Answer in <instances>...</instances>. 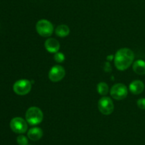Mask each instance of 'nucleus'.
I'll return each mask as SVG.
<instances>
[{
	"label": "nucleus",
	"instance_id": "7ed1b4c3",
	"mask_svg": "<svg viewBox=\"0 0 145 145\" xmlns=\"http://www.w3.org/2000/svg\"><path fill=\"white\" fill-rule=\"evenodd\" d=\"M35 27L38 34L42 37H49L53 33V25L47 19L39 20L37 22Z\"/></svg>",
	"mask_w": 145,
	"mask_h": 145
},
{
	"label": "nucleus",
	"instance_id": "f8f14e48",
	"mask_svg": "<svg viewBox=\"0 0 145 145\" xmlns=\"http://www.w3.org/2000/svg\"><path fill=\"white\" fill-rule=\"evenodd\" d=\"M133 69L135 73L138 75L145 74V61L143 60H137L135 61L133 65Z\"/></svg>",
	"mask_w": 145,
	"mask_h": 145
},
{
	"label": "nucleus",
	"instance_id": "6e6552de",
	"mask_svg": "<svg viewBox=\"0 0 145 145\" xmlns=\"http://www.w3.org/2000/svg\"><path fill=\"white\" fill-rule=\"evenodd\" d=\"M65 75V70L62 66L59 65H54L49 71L48 77L52 82H59L64 78Z\"/></svg>",
	"mask_w": 145,
	"mask_h": 145
},
{
	"label": "nucleus",
	"instance_id": "2eb2a0df",
	"mask_svg": "<svg viewBox=\"0 0 145 145\" xmlns=\"http://www.w3.org/2000/svg\"><path fill=\"white\" fill-rule=\"evenodd\" d=\"M17 143L19 145H28V138L24 135H19L18 136L16 139Z\"/></svg>",
	"mask_w": 145,
	"mask_h": 145
},
{
	"label": "nucleus",
	"instance_id": "423d86ee",
	"mask_svg": "<svg viewBox=\"0 0 145 145\" xmlns=\"http://www.w3.org/2000/svg\"><path fill=\"white\" fill-rule=\"evenodd\" d=\"M128 90L126 85L123 83L115 84L110 89V95L117 100H121L127 96Z\"/></svg>",
	"mask_w": 145,
	"mask_h": 145
},
{
	"label": "nucleus",
	"instance_id": "1a4fd4ad",
	"mask_svg": "<svg viewBox=\"0 0 145 145\" xmlns=\"http://www.w3.org/2000/svg\"><path fill=\"white\" fill-rule=\"evenodd\" d=\"M45 48L48 52L52 53H56L60 48V45L57 40L55 38H48L45 42Z\"/></svg>",
	"mask_w": 145,
	"mask_h": 145
},
{
	"label": "nucleus",
	"instance_id": "f257e3e1",
	"mask_svg": "<svg viewBox=\"0 0 145 145\" xmlns=\"http://www.w3.org/2000/svg\"><path fill=\"white\" fill-rule=\"evenodd\" d=\"M134 58L135 54L131 49L127 48H120L115 55V66L119 71H125L132 65Z\"/></svg>",
	"mask_w": 145,
	"mask_h": 145
},
{
	"label": "nucleus",
	"instance_id": "39448f33",
	"mask_svg": "<svg viewBox=\"0 0 145 145\" xmlns=\"http://www.w3.org/2000/svg\"><path fill=\"white\" fill-rule=\"evenodd\" d=\"M10 127L14 132L17 134H24L28 129L27 121L23 118L16 117L13 118L10 122Z\"/></svg>",
	"mask_w": 145,
	"mask_h": 145
},
{
	"label": "nucleus",
	"instance_id": "a211bd4d",
	"mask_svg": "<svg viewBox=\"0 0 145 145\" xmlns=\"http://www.w3.org/2000/svg\"><path fill=\"white\" fill-rule=\"evenodd\" d=\"M103 69L106 72H110L111 71V65H110V63L109 62H106L104 64V67H103Z\"/></svg>",
	"mask_w": 145,
	"mask_h": 145
},
{
	"label": "nucleus",
	"instance_id": "f03ea898",
	"mask_svg": "<svg viewBox=\"0 0 145 145\" xmlns=\"http://www.w3.org/2000/svg\"><path fill=\"white\" fill-rule=\"evenodd\" d=\"M25 119L31 125H37L43 119V113L40 108L37 107H31L27 109Z\"/></svg>",
	"mask_w": 145,
	"mask_h": 145
},
{
	"label": "nucleus",
	"instance_id": "ddd939ff",
	"mask_svg": "<svg viewBox=\"0 0 145 145\" xmlns=\"http://www.w3.org/2000/svg\"><path fill=\"white\" fill-rule=\"evenodd\" d=\"M70 32L69 27L65 24L59 25L55 29V34L59 37H66L68 36Z\"/></svg>",
	"mask_w": 145,
	"mask_h": 145
},
{
	"label": "nucleus",
	"instance_id": "0eeeda50",
	"mask_svg": "<svg viewBox=\"0 0 145 145\" xmlns=\"http://www.w3.org/2000/svg\"><path fill=\"white\" fill-rule=\"evenodd\" d=\"M98 107L99 111L105 115H108L113 113L114 110V104L108 97H103L98 102Z\"/></svg>",
	"mask_w": 145,
	"mask_h": 145
},
{
	"label": "nucleus",
	"instance_id": "20e7f679",
	"mask_svg": "<svg viewBox=\"0 0 145 145\" xmlns=\"http://www.w3.org/2000/svg\"><path fill=\"white\" fill-rule=\"evenodd\" d=\"M32 83L28 80H19L14 84L13 89L15 93L18 95H25L31 91Z\"/></svg>",
	"mask_w": 145,
	"mask_h": 145
},
{
	"label": "nucleus",
	"instance_id": "f3484780",
	"mask_svg": "<svg viewBox=\"0 0 145 145\" xmlns=\"http://www.w3.org/2000/svg\"><path fill=\"white\" fill-rule=\"evenodd\" d=\"M137 105L139 108L142 109H145V98H140L137 100Z\"/></svg>",
	"mask_w": 145,
	"mask_h": 145
},
{
	"label": "nucleus",
	"instance_id": "6ab92c4d",
	"mask_svg": "<svg viewBox=\"0 0 145 145\" xmlns=\"http://www.w3.org/2000/svg\"><path fill=\"white\" fill-rule=\"evenodd\" d=\"M113 55H110L107 57V59L108 60V61H111V60H113Z\"/></svg>",
	"mask_w": 145,
	"mask_h": 145
},
{
	"label": "nucleus",
	"instance_id": "dca6fc26",
	"mask_svg": "<svg viewBox=\"0 0 145 145\" xmlns=\"http://www.w3.org/2000/svg\"><path fill=\"white\" fill-rule=\"evenodd\" d=\"M54 60L57 63H62L65 60V56L62 53L57 52L54 55Z\"/></svg>",
	"mask_w": 145,
	"mask_h": 145
},
{
	"label": "nucleus",
	"instance_id": "aec40b11",
	"mask_svg": "<svg viewBox=\"0 0 145 145\" xmlns=\"http://www.w3.org/2000/svg\"></svg>",
	"mask_w": 145,
	"mask_h": 145
},
{
	"label": "nucleus",
	"instance_id": "9b49d317",
	"mask_svg": "<svg viewBox=\"0 0 145 145\" xmlns=\"http://www.w3.org/2000/svg\"><path fill=\"white\" fill-rule=\"evenodd\" d=\"M43 135V132L40 127L31 128L28 132V137L32 141H38L41 139Z\"/></svg>",
	"mask_w": 145,
	"mask_h": 145
},
{
	"label": "nucleus",
	"instance_id": "4468645a",
	"mask_svg": "<svg viewBox=\"0 0 145 145\" xmlns=\"http://www.w3.org/2000/svg\"><path fill=\"white\" fill-rule=\"evenodd\" d=\"M96 89H97L98 92L101 95H106L109 90L108 85L105 82H99L97 85Z\"/></svg>",
	"mask_w": 145,
	"mask_h": 145
},
{
	"label": "nucleus",
	"instance_id": "9d476101",
	"mask_svg": "<svg viewBox=\"0 0 145 145\" xmlns=\"http://www.w3.org/2000/svg\"><path fill=\"white\" fill-rule=\"evenodd\" d=\"M129 89L134 95H139L144 91V84L141 80H134L130 84Z\"/></svg>",
	"mask_w": 145,
	"mask_h": 145
}]
</instances>
